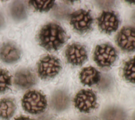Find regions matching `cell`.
<instances>
[{
    "label": "cell",
    "mask_w": 135,
    "mask_h": 120,
    "mask_svg": "<svg viewBox=\"0 0 135 120\" xmlns=\"http://www.w3.org/2000/svg\"><path fill=\"white\" fill-rule=\"evenodd\" d=\"M68 38L64 30L59 24L54 23L44 25L38 34L40 45L49 51L59 49L65 42Z\"/></svg>",
    "instance_id": "6da1fadb"
},
{
    "label": "cell",
    "mask_w": 135,
    "mask_h": 120,
    "mask_svg": "<svg viewBox=\"0 0 135 120\" xmlns=\"http://www.w3.org/2000/svg\"><path fill=\"white\" fill-rule=\"evenodd\" d=\"M22 103L24 109L33 114L43 112L47 106L45 95L36 90H31L26 93L23 97Z\"/></svg>",
    "instance_id": "7a4b0ae2"
},
{
    "label": "cell",
    "mask_w": 135,
    "mask_h": 120,
    "mask_svg": "<svg viewBox=\"0 0 135 120\" xmlns=\"http://www.w3.org/2000/svg\"><path fill=\"white\" fill-rule=\"evenodd\" d=\"M61 64L56 57L47 55L43 57L38 62L37 72L42 79H49L55 77L60 72Z\"/></svg>",
    "instance_id": "3957f363"
},
{
    "label": "cell",
    "mask_w": 135,
    "mask_h": 120,
    "mask_svg": "<svg viewBox=\"0 0 135 120\" xmlns=\"http://www.w3.org/2000/svg\"><path fill=\"white\" fill-rule=\"evenodd\" d=\"M117 57L115 49L109 44L98 45L95 49L93 59L96 63L102 68L110 67Z\"/></svg>",
    "instance_id": "277c9868"
},
{
    "label": "cell",
    "mask_w": 135,
    "mask_h": 120,
    "mask_svg": "<svg viewBox=\"0 0 135 120\" xmlns=\"http://www.w3.org/2000/svg\"><path fill=\"white\" fill-rule=\"evenodd\" d=\"M74 103L75 107L80 112L89 113L97 105V96L92 90L82 89L76 94Z\"/></svg>",
    "instance_id": "5b68a950"
},
{
    "label": "cell",
    "mask_w": 135,
    "mask_h": 120,
    "mask_svg": "<svg viewBox=\"0 0 135 120\" xmlns=\"http://www.w3.org/2000/svg\"><path fill=\"white\" fill-rule=\"evenodd\" d=\"M93 19L90 11L80 9L70 16V24L74 30L80 33H85L91 29Z\"/></svg>",
    "instance_id": "8992f818"
},
{
    "label": "cell",
    "mask_w": 135,
    "mask_h": 120,
    "mask_svg": "<svg viewBox=\"0 0 135 120\" xmlns=\"http://www.w3.org/2000/svg\"><path fill=\"white\" fill-rule=\"evenodd\" d=\"M116 42L123 51L131 52L135 50V28L131 26L122 27L118 33Z\"/></svg>",
    "instance_id": "52a82bcc"
},
{
    "label": "cell",
    "mask_w": 135,
    "mask_h": 120,
    "mask_svg": "<svg viewBox=\"0 0 135 120\" xmlns=\"http://www.w3.org/2000/svg\"><path fill=\"white\" fill-rule=\"evenodd\" d=\"M65 57L69 63L73 66H81L87 59V52L84 46L77 43L68 46Z\"/></svg>",
    "instance_id": "ba28073f"
},
{
    "label": "cell",
    "mask_w": 135,
    "mask_h": 120,
    "mask_svg": "<svg viewBox=\"0 0 135 120\" xmlns=\"http://www.w3.org/2000/svg\"><path fill=\"white\" fill-rule=\"evenodd\" d=\"M119 23L118 16L113 12L103 11L98 18L99 27L106 33L115 31L118 27Z\"/></svg>",
    "instance_id": "9c48e42d"
},
{
    "label": "cell",
    "mask_w": 135,
    "mask_h": 120,
    "mask_svg": "<svg viewBox=\"0 0 135 120\" xmlns=\"http://www.w3.org/2000/svg\"><path fill=\"white\" fill-rule=\"evenodd\" d=\"M36 82V78L35 74L28 69L20 70L15 75L14 83L21 88H28L35 85Z\"/></svg>",
    "instance_id": "30bf717a"
},
{
    "label": "cell",
    "mask_w": 135,
    "mask_h": 120,
    "mask_svg": "<svg viewBox=\"0 0 135 120\" xmlns=\"http://www.w3.org/2000/svg\"><path fill=\"white\" fill-rule=\"evenodd\" d=\"M20 50L12 43H5L0 48V58L5 62H15L20 59Z\"/></svg>",
    "instance_id": "8fae6325"
},
{
    "label": "cell",
    "mask_w": 135,
    "mask_h": 120,
    "mask_svg": "<svg viewBox=\"0 0 135 120\" xmlns=\"http://www.w3.org/2000/svg\"><path fill=\"white\" fill-rule=\"evenodd\" d=\"M100 79V72L92 67L84 68L80 73V81L84 85L92 86L98 83Z\"/></svg>",
    "instance_id": "7c38bea8"
},
{
    "label": "cell",
    "mask_w": 135,
    "mask_h": 120,
    "mask_svg": "<svg viewBox=\"0 0 135 120\" xmlns=\"http://www.w3.org/2000/svg\"><path fill=\"white\" fill-rule=\"evenodd\" d=\"M16 108V105L13 99L8 98L1 99L0 118L4 120H9L13 116Z\"/></svg>",
    "instance_id": "4fadbf2b"
},
{
    "label": "cell",
    "mask_w": 135,
    "mask_h": 120,
    "mask_svg": "<svg viewBox=\"0 0 135 120\" xmlns=\"http://www.w3.org/2000/svg\"><path fill=\"white\" fill-rule=\"evenodd\" d=\"M10 13L12 18L16 21H21L26 18V8L24 4L20 1H15L10 6Z\"/></svg>",
    "instance_id": "5bb4252c"
},
{
    "label": "cell",
    "mask_w": 135,
    "mask_h": 120,
    "mask_svg": "<svg viewBox=\"0 0 135 120\" xmlns=\"http://www.w3.org/2000/svg\"><path fill=\"white\" fill-rule=\"evenodd\" d=\"M68 104V97L63 92L57 91L52 97L51 105L52 107L57 110H61L65 109Z\"/></svg>",
    "instance_id": "9a60e30c"
},
{
    "label": "cell",
    "mask_w": 135,
    "mask_h": 120,
    "mask_svg": "<svg viewBox=\"0 0 135 120\" xmlns=\"http://www.w3.org/2000/svg\"><path fill=\"white\" fill-rule=\"evenodd\" d=\"M123 75L128 81L135 83V57L125 62L123 68Z\"/></svg>",
    "instance_id": "2e32d148"
},
{
    "label": "cell",
    "mask_w": 135,
    "mask_h": 120,
    "mask_svg": "<svg viewBox=\"0 0 135 120\" xmlns=\"http://www.w3.org/2000/svg\"><path fill=\"white\" fill-rule=\"evenodd\" d=\"M29 4L36 11L46 12L54 4V1H30Z\"/></svg>",
    "instance_id": "e0dca14e"
},
{
    "label": "cell",
    "mask_w": 135,
    "mask_h": 120,
    "mask_svg": "<svg viewBox=\"0 0 135 120\" xmlns=\"http://www.w3.org/2000/svg\"><path fill=\"white\" fill-rule=\"evenodd\" d=\"M11 84V76L6 70L0 69V93L7 90Z\"/></svg>",
    "instance_id": "ac0fdd59"
},
{
    "label": "cell",
    "mask_w": 135,
    "mask_h": 120,
    "mask_svg": "<svg viewBox=\"0 0 135 120\" xmlns=\"http://www.w3.org/2000/svg\"><path fill=\"white\" fill-rule=\"evenodd\" d=\"M14 120H32V119L27 117H25L23 116H21L20 117H18L16 118Z\"/></svg>",
    "instance_id": "d6986e66"
},
{
    "label": "cell",
    "mask_w": 135,
    "mask_h": 120,
    "mask_svg": "<svg viewBox=\"0 0 135 120\" xmlns=\"http://www.w3.org/2000/svg\"><path fill=\"white\" fill-rule=\"evenodd\" d=\"M4 24V19L2 15H0V27L2 26V25Z\"/></svg>",
    "instance_id": "ffe728a7"
}]
</instances>
